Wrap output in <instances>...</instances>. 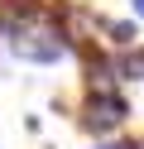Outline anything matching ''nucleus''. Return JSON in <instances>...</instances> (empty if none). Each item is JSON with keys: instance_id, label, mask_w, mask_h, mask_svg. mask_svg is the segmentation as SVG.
<instances>
[{"instance_id": "1", "label": "nucleus", "mask_w": 144, "mask_h": 149, "mask_svg": "<svg viewBox=\"0 0 144 149\" xmlns=\"http://www.w3.org/2000/svg\"><path fill=\"white\" fill-rule=\"evenodd\" d=\"M130 120V101H125L120 87H96V91H82V106H77V125L86 130L91 139H111L125 130Z\"/></svg>"}, {"instance_id": "2", "label": "nucleus", "mask_w": 144, "mask_h": 149, "mask_svg": "<svg viewBox=\"0 0 144 149\" xmlns=\"http://www.w3.org/2000/svg\"><path fill=\"white\" fill-rule=\"evenodd\" d=\"M5 53L15 63H29V68H58V63L72 53V43H67L53 24H29V29H15L5 39Z\"/></svg>"}, {"instance_id": "3", "label": "nucleus", "mask_w": 144, "mask_h": 149, "mask_svg": "<svg viewBox=\"0 0 144 149\" xmlns=\"http://www.w3.org/2000/svg\"><path fill=\"white\" fill-rule=\"evenodd\" d=\"M0 24L10 34L29 24H48V0H0Z\"/></svg>"}, {"instance_id": "4", "label": "nucleus", "mask_w": 144, "mask_h": 149, "mask_svg": "<svg viewBox=\"0 0 144 149\" xmlns=\"http://www.w3.org/2000/svg\"><path fill=\"white\" fill-rule=\"evenodd\" d=\"M82 53V82H86V91H96V87H115V58L111 53H101V48H91V43H86V48H77Z\"/></svg>"}, {"instance_id": "5", "label": "nucleus", "mask_w": 144, "mask_h": 149, "mask_svg": "<svg viewBox=\"0 0 144 149\" xmlns=\"http://www.w3.org/2000/svg\"><path fill=\"white\" fill-rule=\"evenodd\" d=\"M101 34H106V43H111L115 53H120V48H134V43H139V19H134V15H125V19H106Z\"/></svg>"}, {"instance_id": "6", "label": "nucleus", "mask_w": 144, "mask_h": 149, "mask_svg": "<svg viewBox=\"0 0 144 149\" xmlns=\"http://www.w3.org/2000/svg\"><path fill=\"white\" fill-rule=\"evenodd\" d=\"M115 77L120 82H144V43L115 53Z\"/></svg>"}, {"instance_id": "7", "label": "nucleus", "mask_w": 144, "mask_h": 149, "mask_svg": "<svg viewBox=\"0 0 144 149\" xmlns=\"http://www.w3.org/2000/svg\"><path fill=\"white\" fill-rule=\"evenodd\" d=\"M91 149H144V139H115L111 135V139H96Z\"/></svg>"}, {"instance_id": "8", "label": "nucleus", "mask_w": 144, "mask_h": 149, "mask_svg": "<svg viewBox=\"0 0 144 149\" xmlns=\"http://www.w3.org/2000/svg\"><path fill=\"white\" fill-rule=\"evenodd\" d=\"M130 15H134V19H144V0H130Z\"/></svg>"}]
</instances>
